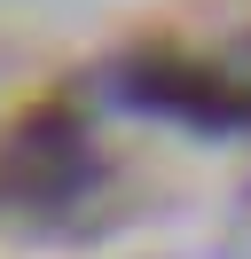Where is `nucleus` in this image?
Returning <instances> with one entry per match:
<instances>
[{"label":"nucleus","mask_w":251,"mask_h":259,"mask_svg":"<svg viewBox=\"0 0 251 259\" xmlns=\"http://www.w3.org/2000/svg\"><path fill=\"white\" fill-rule=\"evenodd\" d=\"M134 110L181 118L204 134H243L251 126V48L243 55H196V48H141L110 71Z\"/></svg>","instance_id":"nucleus-1"}]
</instances>
